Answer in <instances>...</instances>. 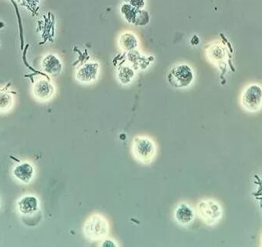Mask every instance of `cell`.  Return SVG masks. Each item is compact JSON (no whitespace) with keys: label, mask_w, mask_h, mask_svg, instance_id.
I'll use <instances>...</instances> for the list:
<instances>
[{"label":"cell","mask_w":262,"mask_h":247,"mask_svg":"<svg viewBox=\"0 0 262 247\" xmlns=\"http://www.w3.org/2000/svg\"><path fill=\"white\" fill-rule=\"evenodd\" d=\"M33 92L36 98L39 100H47L54 93V88L49 81L40 79L35 84Z\"/></svg>","instance_id":"obj_8"},{"label":"cell","mask_w":262,"mask_h":247,"mask_svg":"<svg viewBox=\"0 0 262 247\" xmlns=\"http://www.w3.org/2000/svg\"><path fill=\"white\" fill-rule=\"evenodd\" d=\"M13 104V98L8 93L0 92V111H7Z\"/></svg>","instance_id":"obj_16"},{"label":"cell","mask_w":262,"mask_h":247,"mask_svg":"<svg viewBox=\"0 0 262 247\" xmlns=\"http://www.w3.org/2000/svg\"><path fill=\"white\" fill-rule=\"evenodd\" d=\"M119 45L121 49L126 51L135 50L138 46V40L136 36L130 33H125L119 39Z\"/></svg>","instance_id":"obj_12"},{"label":"cell","mask_w":262,"mask_h":247,"mask_svg":"<svg viewBox=\"0 0 262 247\" xmlns=\"http://www.w3.org/2000/svg\"><path fill=\"white\" fill-rule=\"evenodd\" d=\"M138 9L132 7L130 4H125L120 7V13L122 16L124 17L125 20L129 23L133 24L135 21V17H136L137 11Z\"/></svg>","instance_id":"obj_14"},{"label":"cell","mask_w":262,"mask_h":247,"mask_svg":"<svg viewBox=\"0 0 262 247\" xmlns=\"http://www.w3.org/2000/svg\"><path fill=\"white\" fill-rule=\"evenodd\" d=\"M42 68L48 75L57 76L62 70V63L55 55H47L42 62Z\"/></svg>","instance_id":"obj_7"},{"label":"cell","mask_w":262,"mask_h":247,"mask_svg":"<svg viewBox=\"0 0 262 247\" xmlns=\"http://www.w3.org/2000/svg\"><path fill=\"white\" fill-rule=\"evenodd\" d=\"M19 210L23 214H32L37 211L38 200L34 197H25L18 203Z\"/></svg>","instance_id":"obj_11"},{"label":"cell","mask_w":262,"mask_h":247,"mask_svg":"<svg viewBox=\"0 0 262 247\" xmlns=\"http://www.w3.org/2000/svg\"><path fill=\"white\" fill-rule=\"evenodd\" d=\"M103 246H113V245H115V244L113 243V241L110 240V239H107V240L105 241L103 243Z\"/></svg>","instance_id":"obj_18"},{"label":"cell","mask_w":262,"mask_h":247,"mask_svg":"<svg viewBox=\"0 0 262 247\" xmlns=\"http://www.w3.org/2000/svg\"><path fill=\"white\" fill-rule=\"evenodd\" d=\"M135 71L132 68L127 66H120L117 70L118 80L123 85L130 84L135 78Z\"/></svg>","instance_id":"obj_13"},{"label":"cell","mask_w":262,"mask_h":247,"mask_svg":"<svg viewBox=\"0 0 262 247\" xmlns=\"http://www.w3.org/2000/svg\"><path fill=\"white\" fill-rule=\"evenodd\" d=\"M149 22L150 15L148 12L142 9H138L133 24L135 26H138V27H143V26L148 25Z\"/></svg>","instance_id":"obj_15"},{"label":"cell","mask_w":262,"mask_h":247,"mask_svg":"<svg viewBox=\"0 0 262 247\" xmlns=\"http://www.w3.org/2000/svg\"><path fill=\"white\" fill-rule=\"evenodd\" d=\"M201 217L208 223H212L221 216L220 207L216 203L212 201L202 202L199 206Z\"/></svg>","instance_id":"obj_6"},{"label":"cell","mask_w":262,"mask_h":247,"mask_svg":"<svg viewBox=\"0 0 262 247\" xmlns=\"http://www.w3.org/2000/svg\"><path fill=\"white\" fill-rule=\"evenodd\" d=\"M100 65L97 62L84 64L77 72V79L83 84H90L98 77Z\"/></svg>","instance_id":"obj_5"},{"label":"cell","mask_w":262,"mask_h":247,"mask_svg":"<svg viewBox=\"0 0 262 247\" xmlns=\"http://www.w3.org/2000/svg\"><path fill=\"white\" fill-rule=\"evenodd\" d=\"M108 231L107 221L102 216H93L87 220L84 226V232L90 239H99L106 236Z\"/></svg>","instance_id":"obj_3"},{"label":"cell","mask_w":262,"mask_h":247,"mask_svg":"<svg viewBox=\"0 0 262 247\" xmlns=\"http://www.w3.org/2000/svg\"><path fill=\"white\" fill-rule=\"evenodd\" d=\"M175 218L180 224H188L193 219V210L188 205L182 203L176 210Z\"/></svg>","instance_id":"obj_9"},{"label":"cell","mask_w":262,"mask_h":247,"mask_svg":"<svg viewBox=\"0 0 262 247\" xmlns=\"http://www.w3.org/2000/svg\"><path fill=\"white\" fill-rule=\"evenodd\" d=\"M133 151L139 160L149 162L155 155L156 148L154 142L148 138L137 137L134 140Z\"/></svg>","instance_id":"obj_2"},{"label":"cell","mask_w":262,"mask_h":247,"mask_svg":"<svg viewBox=\"0 0 262 247\" xmlns=\"http://www.w3.org/2000/svg\"><path fill=\"white\" fill-rule=\"evenodd\" d=\"M128 2L132 7L136 9H143L145 6L144 0H128Z\"/></svg>","instance_id":"obj_17"},{"label":"cell","mask_w":262,"mask_h":247,"mask_svg":"<svg viewBox=\"0 0 262 247\" xmlns=\"http://www.w3.org/2000/svg\"><path fill=\"white\" fill-rule=\"evenodd\" d=\"M14 175L17 177V180H20L22 183L27 184L33 178V167L27 162L20 164L14 170Z\"/></svg>","instance_id":"obj_10"},{"label":"cell","mask_w":262,"mask_h":247,"mask_svg":"<svg viewBox=\"0 0 262 247\" xmlns=\"http://www.w3.org/2000/svg\"><path fill=\"white\" fill-rule=\"evenodd\" d=\"M167 79L169 84L174 88H187L193 82V70L186 64L177 65L170 71Z\"/></svg>","instance_id":"obj_1"},{"label":"cell","mask_w":262,"mask_h":247,"mask_svg":"<svg viewBox=\"0 0 262 247\" xmlns=\"http://www.w3.org/2000/svg\"><path fill=\"white\" fill-rule=\"evenodd\" d=\"M199 43V40L198 36H194L192 38L191 44L192 45H198Z\"/></svg>","instance_id":"obj_19"},{"label":"cell","mask_w":262,"mask_h":247,"mask_svg":"<svg viewBox=\"0 0 262 247\" xmlns=\"http://www.w3.org/2000/svg\"><path fill=\"white\" fill-rule=\"evenodd\" d=\"M242 103L248 111L258 110L262 104V89L257 85L249 86L243 94Z\"/></svg>","instance_id":"obj_4"}]
</instances>
